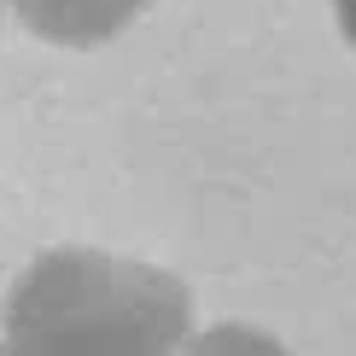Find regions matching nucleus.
<instances>
[{
	"label": "nucleus",
	"mask_w": 356,
	"mask_h": 356,
	"mask_svg": "<svg viewBox=\"0 0 356 356\" xmlns=\"http://www.w3.org/2000/svg\"><path fill=\"white\" fill-rule=\"evenodd\" d=\"M187 286L140 257L47 251L6 292V356H181Z\"/></svg>",
	"instance_id": "nucleus-1"
},
{
	"label": "nucleus",
	"mask_w": 356,
	"mask_h": 356,
	"mask_svg": "<svg viewBox=\"0 0 356 356\" xmlns=\"http://www.w3.org/2000/svg\"><path fill=\"white\" fill-rule=\"evenodd\" d=\"M29 35L58 47H99L146 12V0H12Z\"/></svg>",
	"instance_id": "nucleus-2"
},
{
	"label": "nucleus",
	"mask_w": 356,
	"mask_h": 356,
	"mask_svg": "<svg viewBox=\"0 0 356 356\" xmlns=\"http://www.w3.org/2000/svg\"><path fill=\"white\" fill-rule=\"evenodd\" d=\"M181 356H286V350H280V339L257 333V327H211V333L187 339Z\"/></svg>",
	"instance_id": "nucleus-3"
},
{
	"label": "nucleus",
	"mask_w": 356,
	"mask_h": 356,
	"mask_svg": "<svg viewBox=\"0 0 356 356\" xmlns=\"http://www.w3.org/2000/svg\"><path fill=\"white\" fill-rule=\"evenodd\" d=\"M333 12H339V29H345V41L356 47V0H333Z\"/></svg>",
	"instance_id": "nucleus-4"
},
{
	"label": "nucleus",
	"mask_w": 356,
	"mask_h": 356,
	"mask_svg": "<svg viewBox=\"0 0 356 356\" xmlns=\"http://www.w3.org/2000/svg\"><path fill=\"white\" fill-rule=\"evenodd\" d=\"M0 356H6V350H0Z\"/></svg>",
	"instance_id": "nucleus-5"
}]
</instances>
